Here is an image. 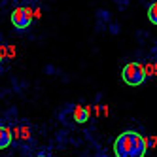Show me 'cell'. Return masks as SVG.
<instances>
[{"mask_svg": "<svg viewBox=\"0 0 157 157\" xmlns=\"http://www.w3.org/2000/svg\"><path fill=\"white\" fill-rule=\"evenodd\" d=\"M146 150H148V142L136 131L121 132L114 142L116 157H144Z\"/></svg>", "mask_w": 157, "mask_h": 157, "instance_id": "obj_1", "label": "cell"}, {"mask_svg": "<svg viewBox=\"0 0 157 157\" xmlns=\"http://www.w3.org/2000/svg\"><path fill=\"white\" fill-rule=\"evenodd\" d=\"M121 78L123 82L131 87H138L146 82V78H148V72H146L144 64L142 63H136V61H131L123 66V72H121Z\"/></svg>", "mask_w": 157, "mask_h": 157, "instance_id": "obj_2", "label": "cell"}, {"mask_svg": "<svg viewBox=\"0 0 157 157\" xmlns=\"http://www.w3.org/2000/svg\"><path fill=\"white\" fill-rule=\"evenodd\" d=\"M32 23V10L30 8H25V6H21V8H15L13 12H12V25L19 30H25L29 29Z\"/></svg>", "mask_w": 157, "mask_h": 157, "instance_id": "obj_3", "label": "cell"}, {"mask_svg": "<svg viewBox=\"0 0 157 157\" xmlns=\"http://www.w3.org/2000/svg\"><path fill=\"white\" fill-rule=\"evenodd\" d=\"M12 142H13V132L10 131L8 127L0 125V150L10 148V146H12Z\"/></svg>", "mask_w": 157, "mask_h": 157, "instance_id": "obj_4", "label": "cell"}, {"mask_svg": "<svg viewBox=\"0 0 157 157\" xmlns=\"http://www.w3.org/2000/svg\"><path fill=\"white\" fill-rule=\"evenodd\" d=\"M74 119H76L78 123H85V121L89 119V110L83 108V106H76V108H74Z\"/></svg>", "mask_w": 157, "mask_h": 157, "instance_id": "obj_5", "label": "cell"}, {"mask_svg": "<svg viewBox=\"0 0 157 157\" xmlns=\"http://www.w3.org/2000/svg\"><path fill=\"white\" fill-rule=\"evenodd\" d=\"M148 19L151 21L153 25H157V2L150 4V8H148Z\"/></svg>", "mask_w": 157, "mask_h": 157, "instance_id": "obj_6", "label": "cell"}, {"mask_svg": "<svg viewBox=\"0 0 157 157\" xmlns=\"http://www.w3.org/2000/svg\"><path fill=\"white\" fill-rule=\"evenodd\" d=\"M4 61V55H2V49H0V63Z\"/></svg>", "mask_w": 157, "mask_h": 157, "instance_id": "obj_7", "label": "cell"}, {"mask_svg": "<svg viewBox=\"0 0 157 157\" xmlns=\"http://www.w3.org/2000/svg\"><path fill=\"white\" fill-rule=\"evenodd\" d=\"M38 157H48V155H38Z\"/></svg>", "mask_w": 157, "mask_h": 157, "instance_id": "obj_8", "label": "cell"}]
</instances>
